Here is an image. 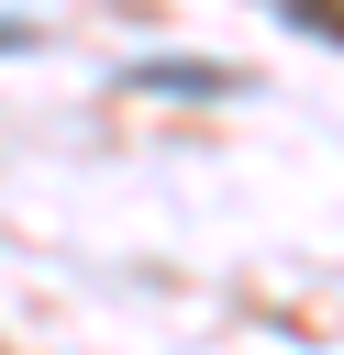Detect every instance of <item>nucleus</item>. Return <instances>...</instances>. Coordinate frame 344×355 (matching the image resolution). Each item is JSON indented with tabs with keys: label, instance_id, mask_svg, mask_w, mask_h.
<instances>
[{
	"label": "nucleus",
	"instance_id": "f257e3e1",
	"mask_svg": "<svg viewBox=\"0 0 344 355\" xmlns=\"http://www.w3.org/2000/svg\"><path fill=\"white\" fill-rule=\"evenodd\" d=\"M122 89H155V100H233L244 67H233V55H133Z\"/></svg>",
	"mask_w": 344,
	"mask_h": 355
},
{
	"label": "nucleus",
	"instance_id": "f03ea898",
	"mask_svg": "<svg viewBox=\"0 0 344 355\" xmlns=\"http://www.w3.org/2000/svg\"><path fill=\"white\" fill-rule=\"evenodd\" d=\"M22 44H33V22H11V11H0V55H22Z\"/></svg>",
	"mask_w": 344,
	"mask_h": 355
}]
</instances>
